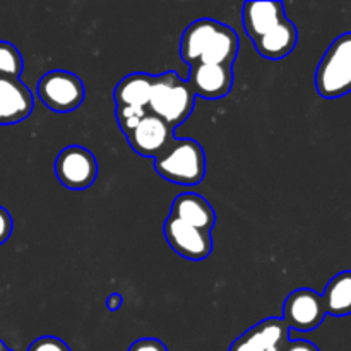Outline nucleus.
<instances>
[{
  "mask_svg": "<svg viewBox=\"0 0 351 351\" xmlns=\"http://www.w3.org/2000/svg\"><path fill=\"white\" fill-rule=\"evenodd\" d=\"M290 341V328L281 317L257 322L232 343L228 351H283Z\"/></svg>",
  "mask_w": 351,
  "mask_h": 351,
  "instance_id": "9",
  "label": "nucleus"
},
{
  "mask_svg": "<svg viewBox=\"0 0 351 351\" xmlns=\"http://www.w3.org/2000/svg\"><path fill=\"white\" fill-rule=\"evenodd\" d=\"M154 170L171 184L197 185L206 177V153L197 141L175 139L154 160Z\"/></svg>",
  "mask_w": 351,
  "mask_h": 351,
  "instance_id": "2",
  "label": "nucleus"
},
{
  "mask_svg": "<svg viewBox=\"0 0 351 351\" xmlns=\"http://www.w3.org/2000/svg\"><path fill=\"white\" fill-rule=\"evenodd\" d=\"M36 95L48 110L55 113H71L86 98L84 82L69 71H50L38 81Z\"/></svg>",
  "mask_w": 351,
  "mask_h": 351,
  "instance_id": "4",
  "label": "nucleus"
},
{
  "mask_svg": "<svg viewBox=\"0 0 351 351\" xmlns=\"http://www.w3.org/2000/svg\"><path fill=\"white\" fill-rule=\"evenodd\" d=\"M127 351H168V348L156 338H141L134 341Z\"/></svg>",
  "mask_w": 351,
  "mask_h": 351,
  "instance_id": "21",
  "label": "nucleus"
},
{
  "mask_svg": "<svg viewBox=\"0 0 351 351\" xmlns=\"http://www.w3.org/2000/svg\"><path fill=\"white\" fill-rule=\"evenodd\" d=\"M146 108H134V106H115V119L119 122V127L122 129V132L130 134L137 125H139L141 120L147 115Z\"/></svg>",
  "mask_w": 351,
  "mask_h": 351,
  "instance_id": "19",
  "label": "nucleus"
},
{
  "mask_svg": "<svg viewBox=\"0 0 351 351\" xmlns=\"http://www.w3.org/2000/svg\"><path fill=\"white\" fill-rule=\"evenodd\" d=\"M170 216L208 233H211L216 223V213L213 206L202 195L192 194V192L180 194L171 202Z\"/></svg>",
  "mask_w": 351,
  "mask_h": 351,
  "instance_id": "12",
  "label": "nucleus"
},
{
  "mask_svg": "<svg viewBox=\"0 0 351 351\" xmlns=\"http://www.w3.org/2000/svg\"><path fill=\"white\" fill-rule=\"evenodd\" d=\"M153 82L154 75L144 74V72H134V74L125 75L113 91L115 106H134V108L147 110Z\"/></svg>",
  "mask_w": 351,
  "mask_h": 351,
  "instance_id": "16",
  "label": "nucleus"
},
{
  "mask_svg": "<svg viewBox=\"0 0 351 351\" xmlns=\"http://www.w3.org/2000/svg\"><path fill=\"white\" fill-rule=\"evenodd\" d=\"M123 305V297L120 293H112L108 298H106V308L110 312H117L120 311Z\"/></svg>",
  "mask_w": 351,
  "mask_h": 351,
  "instance_id": "24",
  "label": "nucleus"
},
{
  "mask_svg": "<svg viewBox=\"0 0 351 351\" xmlns=\"http://www.w3.org/2000/svg\"><path fill=\"white\" fill-rule=\"evenodd\" d=\"M23 67L19 50L9 41L0 40V79H19Z\"/></svg>",
  "mask_w": 351,
  "mask_h": 351,
  "instance_id": "18",
  "label": "nucleus"
},
{
  "mask_svg": "<svg viewBox=\"0 0 351 351\" xmlns=\"http://www.w3.org/2000/svg\"><path fill=\"white\" fill-rule=\"evenodd\" d=\"M287 17L285 5L276 0L271 2H245L243 3L242 23L247 36L252 41L259 40L263 34L273 29Z\"/></svg>",
  "mask_w": 351,
  "mask_h": 351,
  "instance_id": "13",
  "label": "nucleus"
},
{
  "mask_svg": "<svg viewBox=\"0 0 351 351\" xmlns=\"http://www.w3.org/2000/svg\"><path fill=\"white\" fill-rule=\"evenodd\" d=\"M0 351H12V350H10V348H7V346H5V343H3L2 339H0Z\"/></svg>",
  "mask_w": 351,
  "mask_h": 351,
  "instance_id": "25",
  "label": "nucleus"
},
{
  "mask_svg": "<svg viewBox=\"0 0 351 351\" xmlns=\"http://www.w3.org/2000/svg\"><path fill=\"white\" fill-rule=\"evenodd\" d=\"M315 89L324 99H338L351 93V33L336 38L315 71Z\"/></svg>",
  "mask_w": 351,
  "mask_h": 351,
  "instance_id": "3",
  "label": "nucleus"
},
{
  "mask_svg": "<svg viewBox=\"0 0 351 351\" xmlns=\"http://www.w3.org/2000/svg\"><path fill=\"white\" fill-rule=\"evenodd\" d=\"M12 230H14V221H12V216L10 213L7 211L5 208L0 206V245L5 243L7 240L10 239L12 235Z\"/></svg>",
  "mask_w": 351,
  "mask_h": 351,
  "instance_id": "22",
  "label": "nucleus"
},
{
  "mask_svg": "<svg viewBox=\"0 0 351 351\" xmlns=\"http://www.w3.org/2000/svg\"><path fill=\"white\" fill-rule=\"evenodd\" d=\"M187 81L195 96L204 99H221L233 88V69L228 65L197 64L191 67Z\"/></svg>",
  "mask_w": 351,
  "mask_h": 351,
  "instance_id": "10",
  "label": "nucleus"
},
{
  "mask_svg": "<svg viewBox=\"0 0 351 351\" xmlns=\"http://www.w3.org/2000/svg\"><path fill=\"white\" fill-rule=\"evenodd\" d=\"M221 23L215 19H197L185 27L180 40V57L187 65L194 67L201 58L209 41L218 33Z\"/></svg>",
  "mask_w": 351,
  "mask_h": 351,
  "instance_id": "15",
  "label": "nucleus"
},
{
  "mask_svg": "<svg viewBox=\"0 0 351 351\" xmlns=\"http://www.w3.org/2000/svg\"><path fill=\"white\" fill-rule=\"evenodd\" d=\"M163 233L170 249L184 259L192 261V263H201L211 256V233L189 226L187 223L178 221L171 216H168L167 221H165Z\"/></svg>",
  "mask_w": 351,
  "mask_h": 351,
  "instance_id": "7",
  "label": "nucleus"
},
{
  "mask_svg": "<svg viewBox=\"0 0 351 351\" xmlns=\"http://www.w3.org/2000/svg\"><path fill=\"white\" fill-rule=\"evenodd\" d=\"M33 93L21 79H0V125H16L31 115Z\"/></svg>",
  "mask_w": 351,
  "mask_h": 351,
  "instance_id": "11",
  "label": "nucleus"
},
{
  "mask_svg": "<svg viewBox=\"0 0 351 351\" xmlns=\"http://www.w3.org/2000/svg\"><path fill=\"white\" fill-rule=\"evenodd\" d=\"M125 137L134 153L144 158H153V160H156L177 139L173 127L153 113H147L141 120L139 125Z\"/></svg>",
  "mask_w": 351,
  "mask_h": 351,
  "instance_id": "8",
  "label": "nucleus"
},
{
  "mask_svg": "<svg viewBox=\"0 0 351 351\" xmlns=\"http://www.w3.org/2000/svg\"><path fill=\"white\" fill-rule=\"evenodd\" d=\"M283 351H321L314 343L307 341V339H290L285 345Z\"/></svg>",
  "mask_w": 351,
  "mask_h": 351,
  "instance_id": "23",
  "label": "nucleus"
},
{
  "mask_svg": "<svg viewBox=\"0 0 351 351\" xmlns=\"http://www.w3.org/2000/svg\"><path fill=\"white\" fill-rule=\"evenodd\" d=\"M326 307L321 293L311 288H298L291 291L283 304V321L290 331H315L326 319Z\"/></svg>",
  "mask_w": 351,
  "mask_h": 351,
  "instance_id": "6",
  "label": "nucleus"
},
{
  "mask_svg": "<svg viewBox=\"0 0 351 351\" xmlns=\"http://www.w3.org/2000/svg\"><path fill=\"white\" fill-rule=\"evenodd\" d=\"M252 43L259 55H263L267 60H281L288 57L297 47L298 29L288 17H285L278 26H274Z\"/></svg>",
  "mask_w": 351,
  "mask_h": 351,
  "instance_id": "14",
  "label": "nucleus"
},
{
  "mask_svg": "<svg viewBox=\"0 0 351 351\" xmlns=\"http://www.w3.org/2000/svg\"><path fill=\"white\" fill-rule=\"evenodd\" d=\"M195 93L189 81H184L175 72L154 75L147 112L160 117L173 129L191 117L195 105Z\"/></svg>",
  "mask_w": 351,
  "mask_h": 351,
  "instance_id": "1",
  "label": "nucleus"
},
{
  "mask_svg": "<svg viewBox=\"0 0 351 351\" xmlns=\"http://www.w3.org/2000/svg\"><path fill=\"white\" fill-rule=\"evenodd\" d=\"M27 351H71L67 343L57 336H41L34 339Z\"/></svg>",
  "mask_w": 351,
  "mask_h": 351,
  "instance_id": "20",
  "label": "nucleus"
},
{
  "mask_svg": "<svg viewBox=\"0 0 351 351\" xmlns=\"http://www.w3.org/2000/svg\"><path fill=\"white\" fill-rule=\"evenodd\" d=\"M55 175L64 187L71 191H84L91 187L98 177V161L86 147L67 146L55 160Z\"/></svg>",
  "mask_w": 351,
  "mask_h": 351,
  "instance_id": "5",
  "label": "nucleus"
},
{
  "mask_svg": "<svg viewBox=\"0 0 351 351\" xmlns=\"http://www.w3.org/2000/svg\"><path fill=\"white\" fill-rule=\"evenodd\" d=\"M326 314L332 317H346L351 314V271L336 274L321 295Z\"/></svg>",
  "mask_w": 351,
  "mask_h": 351,
  "instance_id": "17",
  "label": "nucleus"
}]
</instances>
